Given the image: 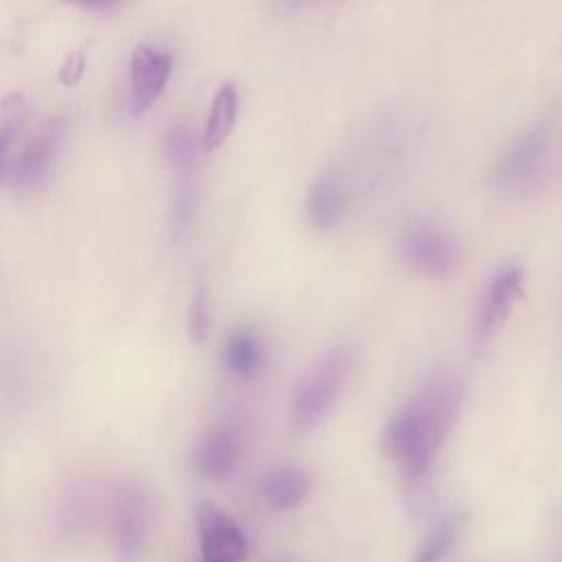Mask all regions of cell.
I'll return each instance as SVG.
<instances>
[{
	"label": "cell",
	"mask_w": 562,
	"mask_h": 562,
	"mask_svg": "<svg viewBox=\"0 0 562 562\" xmlns=\"http://www.w3.org/2000/svg\"><path fill=\"white\" fill-rule=\"evenodd\" d=\"M461 404V389L450 378H439L400 408L382 430V450L400 463L408 481H419L450 432Z\"/></svg>",
	"instance_id": "6da1fadb"
},
{
	"label": "cell",
	"mask_w": 562,
	"mask_h": 562,
	"mask_svg": "<svg viewBox=\"0 0 562 562\" xmlns=\"http://www.w3.org/2000/svg\"><path fill=\"white\" fill-rule=\"evenodd\" d=\"M349 369L351 353L334 349L296 382L290 400V422L296 430H312L327 417L340 397Z\"/></svg>",
	"instance_id": "7a4b0ae2"
},
{
	"label": "cell",
	"mask_w": 562,
	"mask_h": 562,
	"mask_svg": "<svg viewBox=\"0 0 562 562\" xmlns=\"http://www.w3.org/2000/svg\"><path fill=\"white\" fill-rule=\"evenodd\" d=\"M151 505L143 487L125 485L116 492L112 509V533L121 562H136L147 544Z\"/></svg>",
	"instance_id": "3957f363"
},
{
	"label": "cell",
	"mask_w": 562,
	"mask_h": 562,
	"mask_svg": "<svg viewBox=\"0 0 562 562\" xmlns=\"http://www.w3.org/2000/svg\"><path fill=\"white\" fill-rule=\"evenodd\" d=\"M520 292H522V272L516 266H507L498 270L492 277V281L485 285L479 310H476V321H474L476 351H483L501 331Z\"/></svg>",
	"instance_id": "277c9868"
},
{
	"label": "cell",
	"mask_w": 562,
	"mask_h": 562,
	"mask_svg": "<svg viewBox=\"0 0 562 562\" xmlns=\"http://www.w3.org/2000/svg\"><path fill=\"white\" fill-rule=\"evenodd\" d=\"M400 252L413 270L435 279L448 277L459 261V248L454 239L428 224L408 228L400 241Z\"/></svg>",
	"instance_id": "5b68a950"
},
{
	"label": "cell",
	"mask_w": 562,
	"mask_h": 562,
	"mask_svg": "<svg viewBox=\"0 0 562 562\" xmlns=\"http://www.w3.org/2000/svg\"><path fill=\"white\" fill-rule=\"evenodd\" d=\"M198 536L202 560L241 562L248 558V542L237 522L215 505H200L198 509Z\"/></svg>",
	"instance_id": "8992f818"
},
{
	"label": "cell",
	"mask_w": 562,
	"mask_h": 562,
	"mask_svg": "<svg viewBox=\"0 0 562 562\" xmlns=\"http://www.w3.org/2000/svg\"><path fill=\"white\" fill-rule=\"evenodd\" d=\"M173 57L167 50L154 46H138L130 61V88H132V110L140 114L147 110L165 90L171 75Z\"/></svg>",
	"instance_id": "52a82bcc"
},
{
	"label": "cell",
	"mask_w": 562,
	"mask_h": 562,
	"mask_svg": "<svg viewBox=\"0 0 562 562\" xmlns=\"http://www.w3.org/2000/svg\"><path fill=\"white\" fill-rule=\"evenodd\" d=\"M549 147V127L536 125L527 134H522L501 158L496 167V180L503 187H525L529 184L544 162Z\"/></svg>",
	"instance_id": "ba28073f"
},
{
	"label": "cell",
	"mask_w": 562,
	"mask_h": 562,
	"mask_svg": "<svg viewBox=\"0 0 562 562\" xmlns=\"http://www.w3.org/2000/svg\"><path fill=\"white\" fill-rule=\"evenodd\" d=\"M61 134H64V121L55 119L44 123L40 132L24 145V149L20 151L13 165V184L20 191L37 189L46 180L53 167Z\"/></svg>",
	"instance_id": "9c48e42d"
},
{
	"label": "cell",
	"mask_w": 562,
	"mask_h": 562,
	"mask_svg": "<svg viewBox=\"0 0 562 562\" xmlns=\"http://www.w3.org/2000/svg\"><path fill=\"white\" fill-rule=\"evenodd\" d=\"M239 450L241 441L237 430L228 424H220L211 428L195 446L193 465L204 479L222 481L235 470L239 461Z\"/></svg>",
	"instance_id": "30bf717a"
},
{
	"label": "cell",
	"mask_w": 562,
	"mask_h": 562,
	"mask_svg": "<svg viewBox=\"0 0 562 562\" xmlns=\"http://www.w3.org/2000/svg\"><path fill=\"white\" fill-rule=\"evenodd\" d=\"M347 189L340 176L323 173L314 180L307 193V217L318 231H329L347 211Z\"/></svg>",
	"instance_id": "8fae6325"
},
{
	"label": "cell",
	"mask_w": 562,
	"mask_h": 562,
	"mask_svg": "<svg viewBox=\"0 0 562 562\" xmlns=\"http://www.w3.org/2000/svg\"><path fill=\"white\" fill-rule=\"evenodd\" d=\"M259 490L270 507L281 512L294 509L310 494V476L305 470L296 465L272 468L261 476Z\"/></svg>",
	"instance_id": "7c38bea8"
},
{
	"label": "cell",
	"mask_w": 562,
	"mask_h": 562,
	"mask_svg": "<svg viewBox=\"0 0 562 562\" xmlns=\"http://www.w3.org/2000/svg\"><path fill=\"white\" fill-rule=\"evenodd\" d=\"M222 362L235 378H255L266 364V349L261 338L246 327L231 331L222 349Z\"/></svg>",
	"instance_id": "4fadbf2b"
},
{
	"label": "cell",
	"mask_w": 562,
	"mask_h": 562,
	"mask_svg": "<svg viewBox=\"0 0 562 562\" xmlns=\"http://www.w3.org/2000/svg\"><path fill=\"white\" fill-rule=\"evenodd\" d=\"M237 112H239L237 90L233 83H224L215 92V99H213L209 116H206V125H204V134H202V145L206 151L217 149L231 136L235 121H237Z\"/></svg>",
	"instance_id": "5bb4252c"
},
{
	"label": "cell",
	"mask_w": 562,
	"mask_h": 562,
	"mask_svg": "<svg viewBox=\"0 0 562 562\" xmlns=\"http://www.w3.org/2000/svg\"><path fill=\"white\" fill-rule=\"evenodd\" d=\"M454 540H457V525L452 520H441L430 529V533L415 549L411 562H441L452 551Z\"/></svg>",
	"instance_id": "9a60e30c"
},
{
	"label": "cell",
	"mask_w": 562,
	"mask_h": 562,
	"mask_svg": "<svg viewBox=\"0 0 562 562\" xmlns=\"http://www.w3.org/2000/svg\"><path fill=\"white\" fill-rule=\"evenodd\" d=\"M165 149L178 171H182V173L191 171L195 156H198V147H195V136L187 125H178L169 132V136L165 140Z\"/></svg>",
	"instance_id": "2e32d148"
},
{
	"label": "cell",
	"mask_w": 562,
	"mask_h": 562,
	"mask_svg": "<svg viewBox=\"0 0 562 562\" xmlns=\"http://www.w3.org/2000/svg\"><path fill=\"white\" fill-rule=\"evenodd\" d=\"M24 119V103L20 97H13L11 103H7L4 108V116L0 123V180L7 171V162H9V151L13 145V138L20 130V123Z\"/></svg>",
	"instance_id": "e0dca14e"
},
{
	"label": "cell",
	"mask_w": 562,
	"mask_h": 562,
	"mask_svg": "<svg viewBox=\"0 0 562 562\" xmlns=\"http://www.w3.org/2000/svg\"><path fill=\"white\" fill-rule=\"evenodd\" d=\"M211 325V310H209V296L202 283L195 285V292L191 296V307H189V334L193 342H202L209 334Z\"/></svg>",
	"instance_id": "ac0fdd59"
},
{
	"label": "cell",
	"mask_w": 562,
	"mask_h": 562,
	"mask_svg": "<svg viewBox=\"0 0 562 562\" xmlns=\"http://www.w3.org/2000/svg\"><path fill=\"white\" fill-rule=\"evenodd\" d=\"M83 70H86V55L81 50H77L66 57V61L59 70V79L64 86H75L83 77Z\"/></svg>",
	"instance_id": "d6986e66"
},
{
	"label": "cell",
	"mask_w": 562,
	"mask_h": 562,
	"mask_svg": "<svg viewBox=\"0 0 562 562\" xmlns=\"http://www.w3.org/2000/svg\"><path fill=\"white\" fill-rule=\"evenodd\" d=\"M312 2H316V0H274L277 11H279L281 15H292V13H296V11L305 9V7H310Z\"/></svg>",
	"instance_id": "ffe728a7"
},
{
	"label": "cell",
	"mask_w": 562,
	"mask_h": 562,
	"mask_svg": "<svg viewBox=\"0 0 562 562\" xmlns=\"http://www.w3.org/2000/svg\"><path fill=\"white\" fill-rule=\"evenodd\" d=\"M66 2H72V4H79L83 9H90V11H108L116 4H121L123 0H66Z\"/></svg>",
	"instance_id": "44dd1931"
},
{
	"label": "cell",
	"mask_w": 562,
	"mask_h": 562,
	"mask_svg": "<svg viewBox=\"0 0 562 562\" xmlns=\"http://www.w3.org/2000/svg\"><path fill=\"white\" fill-rule=\"evenodd\" d=\"M202 562H217V560H202Z\"/></svg>",
	"instance_id": "7402d4cb"
}]
</instances>
